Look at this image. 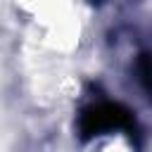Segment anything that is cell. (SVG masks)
<instances>
[{
  "instance_id": "7a4b0ae2",
  "label": "cell",
  "mask_w": 152,
  "mask_h": 152,
  "mask_svg": "<svg viewBox=\"0 0 152 152\" xmlns=\"http://www.w3.org/2000/svg\"><path fill=\"white\" fill-rule=\"evenodd\" d=\"M100 152H133V147L126 138H112L100 147Z\"/></svg>"
},
{
  "instance_id": "6da1fadb",
  "label": "cell",
  "mask_w": 152,
  "mask_h": 152,
  "mask_svg": "<svg viewBox=\"0 0 152 152\" xmlns=\"http://www.w3.org/2000/svg\"><path fill=\"white\" fill-rule=\"evenodd\" d=\"M19 7L31 14L43 28H48L50 38L71 45L78 36V19L74 0H17Z\"/></svg>"
}]
</instances>
